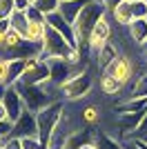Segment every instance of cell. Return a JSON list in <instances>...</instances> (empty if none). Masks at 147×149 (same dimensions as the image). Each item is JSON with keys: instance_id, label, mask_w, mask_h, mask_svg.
Masks as SVG:
<instances>
[{"instance_id": "obj_36", "label": "cell", "mask_w": 147, "mask_h": 149, "mask_svg": "<svg viewBox=\"0 0 147 149\" xmlns=\"http://www.w3.org/2000/svg\"><path fill=\"white\" fill-rule=\"evenodd\" d=\"M34 2H36V0H29V5H34Z\"/></svg>"}, {"instance_id": "obj_26", "label": "cell", "mask_w": 147, "mask_h": 149, "mask_svg": "<svg viewBox=\"0 0 147 149\" xmlns=\"http://www.w3.org/2000/svg\"><path fill=\"white\" fill-rule=\"evenodd\" d=\"M16 11V0H0V18H11Z\"/></svg>"}, {"instance_id": "obj_7", "label": "cell", "mask_w": 147, "mask_h": 149, "mask_svg": "<svg viewBox=\"0 0 147 149\" xmlns=\"http://www.w3.org/2000/svg\"><path fill=\"white\" fill-rule=\"evenodd\" d=\"M11 136L22 138V140H27V138H38V118H36V113L29 111V109H24L22 116L13 123V134Z\"/></svg>"}, {"instance_id": "obj_22", "label": "cell", "mask_w": 147, "mask_h": 149, "mask_svg": "<svg viewBox=\"0 0 147 149\" xmlns=\"http://www.w3.org/2000/svg\"><path fill=\"white\" fill-rule=\"evenodd\" d=\"M34 5H36L38 9L45 13V16H49V13H56V11H58V7H60V0H36Z\"/></svg>"}, {"instance_id": "obj_16", "label": "cell", "mask_w": 147, "mask_h": 149, "mask_svg": "<svg viewBox=\"0 0 147 149\" xmlns=\"http://www.w3.org/2000/svg\"><path fill=\"white\" fill-rule=\"evenodd\" d=\"M114 109L116 113H138L147 109V98H123Z\"/></svg>"}, {"instance_id": "obj_30", "label": "cell", "mask_w": 147, "mask_h": 149, "mask_svg": "<svg viewBox=\"0 0 147 149\" xmlns=\"http://www.w3.org/2000/svg\"><path fill=\"white\" fill-rule=\"evenodd\" d=\"M103 2H105V7H107V11H109V9H114L116 5H120L123 0H103Z\"/></svg>"}, {"instance_id": "obj_29", "label": "cell", "mask_w": 147, "mask_h": 149, "mask_svg": "<svg viewBox=\"0 0 147 149\" xmlns=\"http://www.w3.org/2000/svg\"><path fill=\"white\" fill-rule=\"evenodd\" d=\"M123 149H143V145L138 140H134V138H125L123 140Z\"/></svg>"}, {"instance_id": "obj_13", "label": "cell", "mask_w": 147, "mask_h": 149, "mask_svg": "<svg viewBox=\"0 0 147 149\" xmlns=\"http://www.w3.org/2000/svg\"><path fill=\"white\" fill-rule=\"evenodd\" d=\"M89 143H94V129L80 127V129H76L71 136L67 138V143H65L62 149H80V147H85V145H89Z\"/></svg>"}, {"instance_id": "obj_6", "label": "cell", "mask_w": 147, "mask_h": 149, "mask_svg": "<svg viewBox=\"0 0 147 149\" xmlns=\"http://www.w3.org/2000/svg\"><path fill=\"white\" fill-rule=\"evenodd\" d=\"M20 82H22V85H45V82H49L47 60H45V58H34V60H29L22 78H20Z\"/></svg>"}, {"instance_id": "obj_4", "label": "cell", "mask_w": 147, "mask_h": 149, "mask_svg": "<svg viewBox=\"0 0 147 149\" xmlns=\"http://www.w3.org/2000/svg\"><path fill=\"white\" fill-rule=\"evenodd\" d=\"M103 74L114 76L123 87H129V85L134 82V76H136V62H134V58L129 56V54L123 51L120 56L107 67V71H103Z\"/></svg>"}, {"instance_id": "obj_35", "label": "cell", "mask_w": 147, "mask_h": 149, "mask_svg": "<svg viewBox=\"0 0 147 149\" xmlns=\"http://www.w3.org/2000/svg\"><path fill=\"white\" fill-rule=\"evenodd\" d=\"M80 149H96V147H94V143H89V145H85V147H80Z\"/></svg>"}, {"instance_id": "obj_15", "label": "cell", "mask_w": 147, "mask_h": 149, "mask_svg": "<svg viewBox=\"0 0 147 149\" xmlns=\"http://www.w3.org/2000/svg\"><path fill=\"white\" fill-rule=\"evenodd\" d=\"M78 118H80V125H83V127L94 129V127L100 123V118H103V111H100L98 105H85V107L78 109Z\"/></svg>"}, {"instance_id": "obj_19", "label": "cell", "mask_w": 147, "mask_h": 149, "mask_svg": "<svg viewBox=\"0 0 147 149\" xmlns=\"http://www.w3.org/2000/svg\"><path fill=\"white\" fill-rule=\"evenodd\" d=\"M45 31H47V22H29V29H27V40L36 45H43L45 40Z\"/></svg>"}, {"instance_id": "obj_41", "label": "cell", "mask_w": 147, "mask_h": 149, "mask_svg": "<svg viewBox=\"0 0 147 149\" xmlns=\"http://www.w3.org/2000/svg\"><path fill=\"white\" fill-rule=\"evenodd\" d=\"M143 2H147V0H143Z\"/></svg>"}, {"instance_id": "obj_28", "label": "cell", "mask_w": 147, "mask_h": 149, "mask_svg": "<svg viewBox=\"0 0 147 149\" xmlns=\"http://www.w3.org/2000/svg\"><path fill=\"white\" fill-rule=\"evenodd\" d=\"M132 11H134V20L136 18H147V2H143V0L132 2Z\"/></svg>"}, {"instance_id": "obj_23", "label": "cell", "mask_w": 147, "mask_h": 149, "mask_svg": "<svg viewBox=\"0 0 147 149\" xmlns=\"http://www.w3.org/2000/svg\"><path fill=\"white\" fill-rule=\"evenodd\" d=\"M24 11H27V18H29V22H47V16H45V13L40 11L36 5H29Z\"/></svg>"}, {"instance_id": "obj_11", "label": "cell", "mask_w": 147, "mask_h": 149, "mask_svg": "<svg viewBox=\"0 0 147 149\" xmlns=\"http://www.w3.org/2000/svg\"><path fill=\"white\" fill-rule=\"evenodd\" d=\"M107 13H109L114 27H118V29H127V27L134 22V11H132V2H129V0H123L120 5H116Z\"/></svg>"}, {"instance_id": "obj_33", "label": "cell", "mask_w": 147, "mask_h": 149, "mask_svg": "<svg viewBox=\"0 0 147 149\" xmlns=\"http://www.w3.org/2000/svg\"><path fill=\"white\" fill-rule=\"evenodd\" d=\"M138 51H141V58H143V60H147V45H143Z\"/></svg>"}, {"instance_id": "obj_31", "label": "cell", "mask_w": 147, "mask_h": 149, "mask_svg": "<svg viewBox=\"0 0 147 149\" xmlns=\"http://www.w3.org/2000/svg\"><path fill=\"white\" fill-rule=\"evenodd\" d=\"M29 7V0H16V9H27Z\"/></svg>"}, {"instance_id": "obj_43", "label": "cell", "mask_w": 147, "mask_h": 149, "mask_svg": "<svg viewBox=\"0 0 147 149\" xmlns=\"http://www.w3.org/2000/svg\"><path fill=\"white\" fill-rule=\"evenodd\" d=\"M0 20H2V18H0Z\"/></svg>"}, {"instance_id": "obj_14", "label": "cell", "mask_w": 147, "mask_h": 149, "mask_svg": "<svg viewBox=\"0 0 147 149\" xmlns=\"http://www.w3.org/2000/svg\"><path fill=\"white\" fill-rule=\"evenodd\" d=\"M94 147L96 149H123V140L109 131L94 129Z\"/></svg>"}, {"instance_id": "obj_9", "label": "cell", "mask_w": 147, "mask_h": 149, "mask_svg": "<svg viewBox=\"0 0 147 149\" xmlns=\"http://www.w3.org/2000/svg\"><path fill=\"white\" fill-rule=\"evenodd\" d=\"M2 105H5V109H7V113H9V120H11V123H16V120L22 116L24 102H22V96H20V91H18L16 85H7Z\"/></svg>"}, {"instance_id": "obj_17", "label": "cell", "mask_w": 147, "mask_h": 149, "mask_svg": "<svg viewBox=\"0 0 147 149\" xmlns=\"http://www.w3.org/2000/svg\"><path fill=\"white\" fill-rule=\"evenodd\" d=\"M98 87H100V93L103 96H120L123 93V85L109 74H100V80H98Z\"/></svg>"}, {"instance_id": "obj_40", "label": "cell", "mask_w": 147, "mask_h": 149, "mask_svg": "<svg viewBox=\"0 0 147 149\" xmlns=\"http://www.w3.org/2000/svg\"><path fill=\"white\" fill-rule=\"evenodd\" d=\"M60 2H67V0H60Z\"/></svg>"}, {"instance_id": "obj_18", "label": "cell", "mask_w": 147, "mask_h": 149, "mask_svg": "<svg viewBox=\"0 0 147 149\" xmlns=\"http://www.w3.org/2000/svg\"><path fill=\"white\" fill-rule=\"evenodd\" d=\"M9 25H11L13 31H18L20 36H27V29H29V18H27V11L24 9H16L9 18Z\"/></svg>"}, {"instance_id": "obj_32", "label": "cell", "mask_w": 147, "mask_h": 149, "mask_svg": "<svg viewBox=\"0 0 147 149\" xmlns=\"http://www.w3.org/2000/svg\"><path fill=\"white\" fill-rule=\"evenodd\" d=\"M0 120H9V113H7V109H5L2 102H0Z\"/></svg>"}, {"instance_id": "obj_12", "label": "cell", "mask_w": 147, "mask_h": 149, "mask_svg": "<svg viewBox=\"0 0 147 149\" xmlns=\"http://www.w3.org/2000/svg\"><path fill=\"white\" fill-rule=\"evenodd\" d=\"M125 31H127V38L134 42V47L141 49L143 45H147V18H136Z\"/></svg>"}, {"instance_id": "obj_10", "label": "cell", "mask_w": 147, "mask_h": 149, "mask_svg": "<svg viewBox=\"0 0 147 149\" xmlns=\"http://www.w3.org/2000/svg\"><path fill=\"white\" fill-rule=\"evenodd\" d=\"M47 25L51 27V29L58 31V33H60V36L65 38L69 45L78 47V38H76V29H74V25L69 22V20H65L58 11H56V13H49V16H47Z\"/></svg>"}, {"instance_id": "obj_25", "label": "cell", "mask_w": 147, "mask_h": 149, "mask_svg": "<svg viewBox=\"0 0 147 149\" xmlns=\"http://www.w3.org/2000/svg\"><path fill=\"white\" fill-rule=\"evenodd\" d=\"M22 40H24V38L20 36L18 31L9 29V31H7V40H5V47H2V49H11V47H16V45H20V42H22ZM2 49H0V51H2Z\"/></svg>"}, {"instance_id": "obj_34", "label": "cell", "mask_w": 147, "mask_h": 149, "mask_svg": "<svg viewBox=\"0 0 147 149\" xmlns=\"http://www.w3.org/2000/svg\"><path fill=\"white\" fill-rule=\"evenodd\" d=\"M5 91H7V87H5V85H0V102H2V98H5Z\"/></svg>"}, {"instance_id": "obj_1", "label": "cell", "mask_w": 147, "mask_h": 149, "mask_svg": "<svg viewBox=\"0 0 147 149\" xmlns=\"http://www.w3.org/2000/svg\"><path fill=\"white\" fill-rule=\"evenodd\" d=\"M103 16H107V7H105L103 0H92L89 5L83 7L80 16L76 18V22H74L76 38H78V49H87V47H89V45H87V38L92 33L94 25H96Z\"/></svg>"}, {"instance_id": "obj_21", "label": "cell", "mask_w": 147, "mask_h": 149, "mask_svg": "<svg viewBox=\"0 0 147 149\" xmlns=\"http://www.w3.org/2000/svg\"><path fill=\"white\" fill-rule=\"evenodd\" d=\"M27 65H29V60H11V67H9V85L20 82V78H22Z\"/></svg>"}, {"instance_id": "obj_39", "label": "cell", "mask_w": 147, "mask_h": 149, "mask_svg": "<svg viewBox=\"0 0 147 149\" xmlns=\"http://www.w3.org/2000/svg\"><path fill=\"white\" fill-rule=\"evenodd\" d=\"M129 2H138V0H129Z\"/></svg>"}, {"instance_id": "obj_20", "label": "cell", "mask_w": 147, "mask_h": 149, "mask_svg": "<svg viewBox=\"0 0 147 149\" xmlns=\"http://www.w3.org/2000/svg\"><path fill=\"white\" fill-rule=\"evenodd\" d=\"M127 98H147V74H141L132 82V89H129Z\"/></svg>"}, {"instance_id": "obj_2", "label": "cell", "mask_w": 147, "mask_h": 149, "mask_svg": "<svg viewBox=\"0 0 147 149\" xmlns=\"http://www.w3.org/2000/svg\"><path fill=\"white\" fill-rule=\"evenodd\" d=\"M65 107H67L65 100H56L49 107H45L43 111L36 113V118H38V140L45 145V149H47L49 140H51V134H54L56 125L60 123V116L65 111Z\"/></svg>"}, {"instance_id": "obj_38", "label": "cell", "mask_w": 147, "mask_h": 149, "mask_svg": "<svg viewBox=\"0 0 147 149\" xmlns=\"http://www.w3.org/2000/svg\"><path fill=\"white\" fill-rule=\"evenodd\" d=\"M145 71H147V60H145Z\"/></svg>"}, {"instance_id": "obj_3", "label": "cell", "mask_w": 147, "mask_h": 149, "mask_svg": "<svg viewBox=\"0 0 147 149\" xmlns=\"http://www.w3.org/2000/svg\"><path fill=\"white\" fill-rule=\"evenodd\" d=\"M92 89H94V78H92V74H89V69H85V71H80L78 76L69 78L60 87V98L65 100L67 105L80 102V100H85L87 96L92 93Z\"/></svg>"}, {"instance_id": "obj_42", "label": "cell", "mask_w": 147, "mask_h": 149, "mask_svg": "<svg viewBox=\"0 0 147 149\" xmlns=\"http://www.w3.org/2000/svg\"><path fill=\"white\" fill-rule=\"evenodd\" d=\"M0 149H2V145H0Z\"/></svg>"}, {"instance_id": "obj_5", "label": "cell", "mask_w": 147, "mask_h": 149, "mask_svg": "<svg viewBox=\"0 0 147 149\" xmlns=\"http://www.w3.org/2000/svg\"><path fill=\"white\" fill-rule=\"evenodd\" d=\"M111 36H114V22H111L109 13H107V16H103V18L94 25L92 33H89V38H87V45H89L92 51H98L105 42L111 40Z\"/></svg>"}, {"instance_id": "obj_24", "label": "cell", "mask_w": 147, "mask_h": 149, "mask_svg": "<svg viewBox=\"0 0 147 149\" xmlns=\"http://www.w3.org/2000/svg\"><path fill=\"white\" fill-rule=\"evenodd\" d=\"M9 67H11V60L5 56H0V85H9Z\"/></svg>"}, {"instance_id": "obj_8", "label": "cell", "mask_w": 147, "mask_h": 149, "mask_svg": "<svg viewBox=\"0 0 147 149\" xmlns=\"http://www.w3.org/2000/svg\"><path fill=\"white\" fill-rule=\"evenodd\" d=\"M120 54H123L120 45L114 42V40H109V42H105L98 51H94V65H96V69L103 74V71H107V67H109Z\"/></svg>"}, {"instance_id": "obj_27", "label": "cell", "mask_w": 147, "mask_h": 149, "mask_svg": "<svg viewBox=\"0 0 147 149\" xmlns=\"http://www.w3.org/2000/svg\"><path fill=\"white\" fill-rule=\"evenodd\" d=\"M2 145V149H24V140L22 138H16V136H9Z\"/></svg>"}, {"instance_id": "obj_37", "label": "cell", "mask_w": 147, "mask_h": 149, "mask_svg": "<svg viewBox=\"0 0 147 149\" xmlns=\"http://www.w3.org/2000/svg\"><path fill=\"white\" fill-rule=\"evenodd\" d=\"M141 145H143V143H141ZM143 149H147V145H143Z\"/></svg>"}]
</instances>
